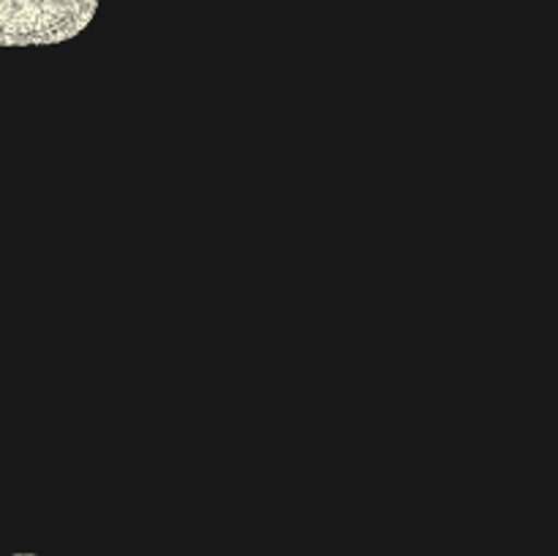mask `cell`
I'll use <instances>...</instances> for the list:
<instances>
[{
  "mask_svg": "<svg viewBox=\"0 0 558 556\" xmlns=\"http://www.w3.org/2000/svg\"><path fill=\"white\" fill-rule=\"evenodd\" d=\"M16 556H33V554H16Z\"/></svg>",
  "mask_w": 558,
  "mask_h": 556,
  "instance_id": "7a4b0ae2",
  "label": "cell"
},
{
  "mask_svg": "<svg viewBox=\"0 0 558 556\" xmlns=\"http://www.w3.org/2000/svg\"><path fill=\"white\" fill-rule=\"evenodd\" d=\"M98 0H0V47L58 44L76 36Z\"/></svg>",
  "mask_w": 558,
  "mask_h": 556,
  "instance_id": "6da1fadb",
  "label": "cell"
}]
</instances>
